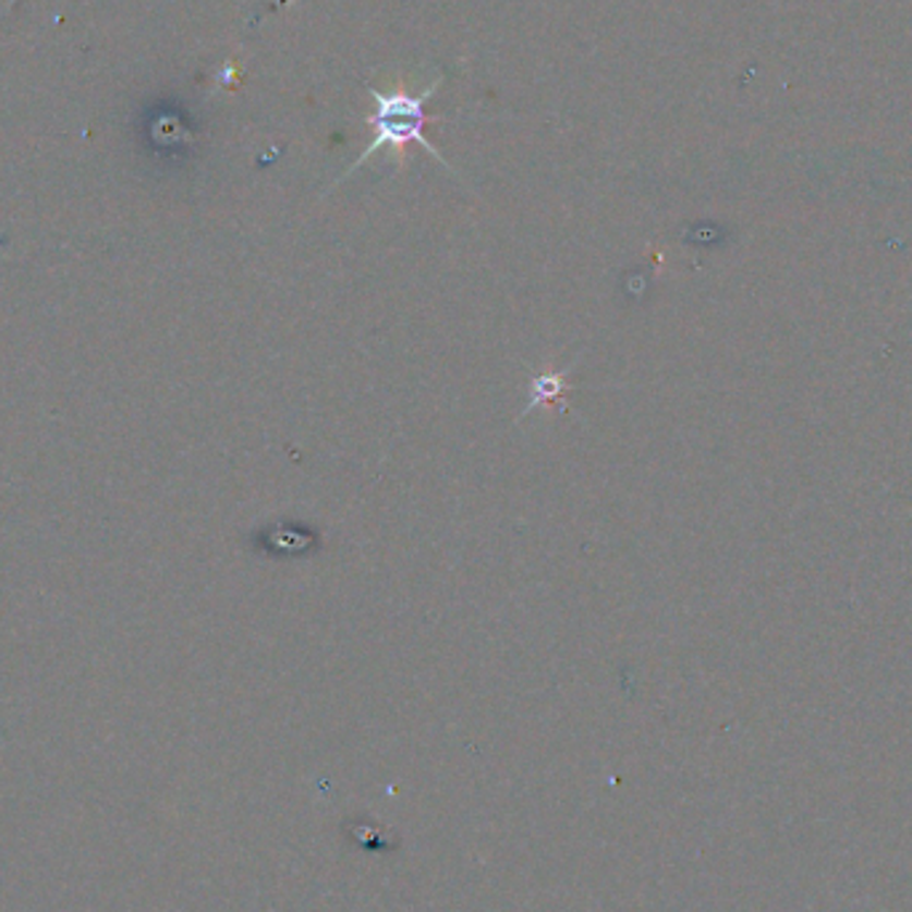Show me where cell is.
<instances>
[{"instance_id": "6da1fadb", "label": "cell", "mask_w": 912, "mask_h": 912, "mask_svg": "<svg viewBox=\"0 0 912 912\" xmlns=\"http://www.w3.org/2000/svg\"><path fill=\"white\" fill-rule=\"evenodd\" d=\"M438 88H440V81L430 83V86H427L425 92H419V94H409V92L381 94V92H377V88L368 86V94H372V99L377 101L374 112L366 118L368 126L374 129V136H372V142H368L366 150L361 153V158H357L355 163L350 166L348 171H344L339 182H344V179L353 174V171L361 169V166L366 163L372 155H377L381 150H390L392 155H396L398 166H403L405 150H409V145H414V142L419 147H425V150L430 153L435 160H440L446 169H451V166L446 163L443 155L435 150L430 142L425 139V126H427L425 105L430 101V97L435 92H438Z\"/></svg>"}, {"instance_id": "7a4b0ae2", "label": "cell", "mask_w": 912, "mask_h": 912, "mask_svg": "<svg viewBox=\"0 0 912 912\" xmlns=\"http://www.w3.org/2000/svg\"><path fill=\"white\" fill-rule=\"evenodd\" d=\"M566 392H571V381H569V372H547V374H536L532 377V385H528V405L523 409V414L518 416V419H523V416L532 414L534 409H542V405H560L563 409V396Z\"/></svg>"}]
</instances>
